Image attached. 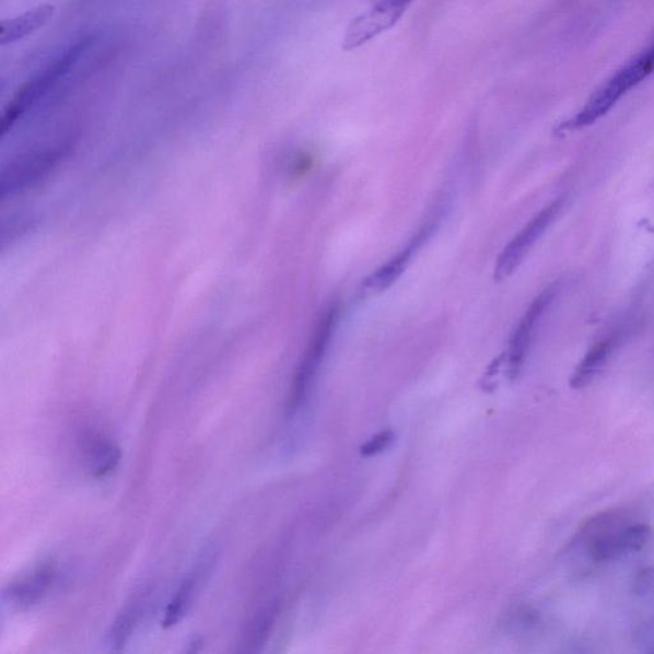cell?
<instances>
[{"mask_svg": "<svg viewBox=\"0 0 654 654\" xmlns=\"http://www.w3.org/2000/svg\"><path fill=\"white\" fill-rule=\"evenodd\" d=\"M652 529L646 524H635L621 530V539L626 553L638 552L651 541Z\"/></svg>", "mask_w": 654, "mask_h": 654, "instance_id": "15", "label": "cell"}, {"mask_svg": "<svg viewBox=\"0 0 654 654\" xmlns=\"http://www.w3.org/2000/svg\"><path fill=\"white\" fill-rule=\"evenodd\" d=\"M340 316L339 304H331L319 316L314 334H312L306 353L294 376L291 394L288 399V413L292 414L302 405L325 359L330 341L336 334Z\"/></svg>", "mask_w": 654, "mask_h": 654, "instance_id": "3", "label": "cell"}, {"mask_svg": "<svg viewBox=\"0 0 654 654\" xmlns=\"http://www.w3.org/2000/svg\"><path fill=\"white\" fill-rule=\"evenodd\" d=\"M276 607L265 608L260 614H257L253 622L249 623L245 634V641H243L245 651H257L258 646L264 644L265 639L268 637L272 627L273 620H276Z\"/></svg>", "mask_w": 654, "mask_h": 654, "instance_id": "14", "label": "cell"}, {"mask_svg": "<svg viewBox=\"0 0 654 654\" xmlns=\"http://www.w3.org/2000/svg\"><path fill=\"white\" fill-rule=\"evenodd\" d=\"M619 341V332L616 331L599 339L585 354L582 362L577 364L572 378H570V386L576 390L588 386L604 370Z\"/></svg>", "mask_w": 654, "mask_h": 654, "instance_id": "9", "label": "cell"}, {"mask_svg": "<svg viewBox=\"0 0 654 654\" xmlns=\"http://www.w3.org/2000/svg\"><path fill=\"white\" fill-rule=\"evenodd\" d=\"M55 14V5L40 4L16 17L3 20L0 24V44L9 45L25 39L47 26Z\"/></svg>", "mask_w": 654, "mask_h": 654, "instance_id": "8", "label": "cell"}, {"mask_svg": "<svg viewBox=\"0 0 654 654\" xmlns=\"http://www.w3.org/2000/svg\"><path fill=\"white\" fill-rule=\"evenodd\" d=\"M634 592L642 597L654 595V569L646 568L638 573L634 581Z\"/></svg>", "mask_w": 654, "mask_h": 654, "instance_id": "17", "label": "cell"}, {"mask_svg": "<svg viewBox=\"0 0 654 654\" xmlns=\"http://www.w3.org/2000/svg\"><path fill=\"white\" fill-rule=\"evenodd\" d=\"M200 573L189 574L184 582L180 583L176 595L173 596L168 608H166L163 619L164 628H172L184 619V616L191 606L195 593L200 583Z\"/></svg>", "mask_w": 654, "mask_h": 654, "instance_id": "13", "label": "cell"}, {"mask_svg": "<svg viewBox=\"0 0 654 654\" xmlns=\"http://www.w3.org/2000/svg\"><path fill=\"white\" fill-rule=\"evenodd\" d=\"M90 44V37L74 43L70 48L60 52L56 59H52L40 72H37L34 78L22 83L3 112V135L9 132L25 113L32 109L36 103H39L44 96H47L49 91L70 73L72 68L79 63L81 57L85 55Z\"/></svg>", "mask_w": 654, "mask_h": 654, "instance_id": "2", "label": "cell"}, {"mask_svg": "<svg viewBox=\"0 0 654 654\" xmlns=\"http://www.w3.org/2000/svg\"><path fill=\"white\" fill-rule=\"evenodd\" d=\"M394 439V433L390 430H386L377 433L372 437L366 445L361 447V454L363 456H372L385 451L390 445Z\"/></svg>", "mask_w": 654, "mask_h": 654, "instance_id": "16", "label": "cell"}, {"mask_svg": "<svg viewBox=\"0 0 654 654\" xmlns=\"http://www.w3.org/2000/svg\"><path fill=\"white\" fill-rule=\"evenodd\" d=\"M554 295H557V287L547 288L532 302L518 327H516L506 353L507 372L512 378L518 376L523 363L526 361L537 326L541 322L546 310L549 308Z\"/></svg>", "mask_w": 654, "mask_h": 654, "instance_id": "6", "label": "cell"}, {"mask_svg": "<svg viewBox=\"0 0 654 654\" xmlns=\"http://www.w3.org/2000/svg\"><path fill=\"white\" fill-rule=\"evenodd\" d=\"M120 448L114 441L96 436L86 446V467L94 478L109 476L120 462Z\"/></svg>", "mask_w": 654, "mask_h": 654, "instance_id": "11", "label": "cell"}, {"mask_svg": "<svg viewBox=\"0 0 654 654\" xmlns=\"http://www.w3.org/2000/svg\"><path fill=\"white\" fill-rule=\"evenodd\" d=\"M413 0H371L369 9L352 20L343 37V49L354 50L398 24Z\"/></svg>", "mask_w": 654, "mask_h": 654, "instance_id": "4", "label": "cell"}, {"mask_svg": "<svg viewBox=\"0 0 654 654\" xmlns=\"http://www.w3.org/2000/svg\"><path fill=\"white\" fill-rule=\"evenodd\" d=\"M562 205H564V199L554 200L549 207L539 211L538 214L515 235L513 241L509 243L503 250V254L499 257L495 268V279L504 280L518 269V266L529 254V250L534 248L537 241L542 237L545 232L549 230L550 225L554 222V219L558 218Z\"/></svg>", "mask_w": 654, "mask_h": 654, "instance_id": "5", "label": "cell"}, {"mask_svg": "<svg viewBox=\"0 0 654 654\" xmlns=\"http://www.w3.org/2000/svg\"><path fill=\"white\" fill-rule=\"evenodd\" d=\"M432 231L431 225H425L423 230L417 233L416 237L409 242V245L401 249L400 253L392 258L389 262L372 273L370 278L364 281V288L371 292H382L389 288L406 270L410 260H412L416 250L422 246V243L429 238Z\"/></svg>", "mask_w": 654, "mask_h": 654, "instance_id": "10", "label": "cell"}, {"mask_svg": "<svg viewBox=\"0 0 654 654\" xmlns=\"http://www.w3.org/2000/svg\"><path fill=\"white\" fill-rule=\"evenodd\" d=\"M57 568L52 562L37 567L25 575L12 582L7 588L5 596L12 605L20 608H28L47 595V592L55 584Z\"/></svg>", "mask_w": 654, "mask_h": 654, "instance_id": "7", "label": "cell"}, {"mask_svg": "<svg viewBox=\"0 0 654 654\" xmlns=\"http://www.w3.org/2000/svg\"><path fill=\"white\" fill-rule=\"evenodd\" d=\"M654 72V42L641 55L622 67L607 80L583 106V109L564 125V129H580L596 124L605 117L623 96L649 79Z\"/></svg>", "mask_w": 654, "mask_h": 654, "instance_id": "1", "label": "cell"}, {"mask_svg": "<svg viewBox=\"0 0 654 654\" xmlns=\"http://www.w3.org/2000/svg\"><path fill=\"white\" fill-rule=\"evenodd\" d=\"M148 593L140 592L131 603H128L114 621L109 633V642L114 649L125 645L128 638L132 635V631L137 623H139L144 603H147Z\"/></svg>", "mask_w": 654, "mask_h": 654, "instance_id": "12", "label": "cell"}]
</instances>
